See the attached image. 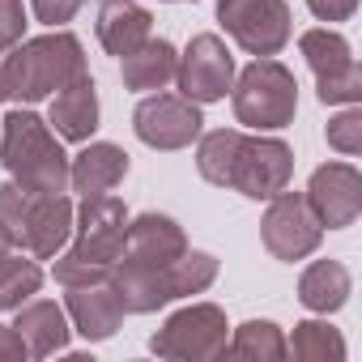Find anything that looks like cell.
I'll list each match as a JSON object with an SVG mask.
<instances>
[{
	"instance_id": "cell-19",
	"label": "cell",
	"mask_w": 362,
	"mask_h": 362,
	"mask_svg": "<svg viewBox=\"0 0 362 362\" xmlns=\"http://www.w3.org/2000/svg\"><path fill=\"white\" fill-rule=\"evenodd\" d=\"M13 328L22 332V341H26V354H30V358L60 354V349L69 345V332H73V328H69L64 307H56L52 298H26V303L18 307Z\"/></svg>"
},
{
	"instance_id": "cell-27",
	"label": "cell",
	"mask_w": 362,
	"mask_h": 362,
	"mask_svg": "<svg viewBox=\"0 0 362 362\" xmlns=\"http://www.w3.org/2000/svg\"><path fill=\"white\" fill-rule=\"evenodd\" d=\"M22 30H26L22 0H0V56H5L13 43H22Z\"/></svg>"
},
{
	"instance_id": "cell-28",
	"label": "cell",
	"mask_w": 362,
	"mask_h": 362,
	"mask_svg": "<svg viewBox=\"0 0 362 362\" xmlns=\"http://www.w3.org/2000/svg\"><path fill=\"white\" fill-rule=\"evenodd\" d=\"M86 5V0H30V9H35V18L43 22V26H64V22H73L77 18V9Z\"/></svg>"
},
{
	"instance_id": "cell-12",
	"label": "cell",
	"mask_w": 362,
	"mask_h": 362,
	"mask_svg": "<svg viewBox=\"0 0 362 362\" xmlns=\"http://www.w3.org/2000/svg\"><path fill=\"white\" fill-rule=\"evenodd\" d=\"M201 103L184 94H153L132 111V128L149 149H184L201 136Z\"/></svg>"
},
{
	"instance_id": "cell-31",
	"label": "cell",
	"mask_w": 362,
	"mask_h": 362,
	"mask_svg": "<svg viewBox=\"0 0 362 362\" xmlns=\"http://www.w3.org/2000/svg\"><path fill=\"white\" fill-rule=\"evenodd\" d=\"M5 252H9V243H5V235H0V256H5Z\"/></svg>"
},
{
	"instance_id": "cell-29",
	"label": "cell",
	"mask_w": 362,
	"mask_h": 362,
	"mask_svg": "<svg viewBox=\"0 0 362 362\" xmlns=\"http://www.w3.org/2000/svg\"><path fill=\"white\" fill-rule=\"evenodd\" d=\"M307 9H311L320 22H345V18H354L358 0H307Z\"/></svg>"
},
{
	"instance_id": "cell-7",
	"label": "cell",
	"mask_w": 362,
	"mask_h": 362,
	"mask_svg": "<svg viewBox=\"0 0 362 362\" xmlns=\"http://www.w3.org/2000/svg\"><path fill=\"white\" fill-rule=\"evenodd\" d=\"M298 111V81L286 64L273 56H256L235 86V119L264 132V128H286Z\"/></svg>"
},
{
	"instance_id": "cell-20",
	"label": "cell",
	"mask_w": 362,
	"mask_h": 362,
	"mask_svg": "<svg viewBox=\"0 0 362 362\" xmlns=\"http://www.w3.org/2000/svg\"><path fill=\"white\" fill-rule=\"evenodd\" d=\"M149 35H153L149 9L132 5V0H103V9H98V43H103L111 56L124 60V56L136 52Z\"/></svg>"
},
{
	"instance_id": "cell-30",
	"label": "cell",
	"mask_w": 362,
	"mask_h": 362,
	"mask_svg": "<svg viewBox=\"0 0 362 362\" xmlns=\"http://www.w3.org/2000/svg\"><path fill=\"white\" fill-rule=\"evenodd\" d=\"M18 358H30V354H26L22 332L9 324V328H0V362H18Z\"/></svg>"
},
{
	"instance_id": "cell-6",
	"label": "cell",
	"mask_w": 362,
	"mask_h": 362,
	"mask_svg": "<svg viewBox=\"0 0 362 362\" xmlns=\"http://www.w3.org/2000/svg\"><path fill=\"white\" fill-rule=\"evenodd\" d=\"M218 277V260L209 252H184L175 264H158V269H141V264H111V281L124 298V311L132 315H145V311H158L184 294H201L209 290Z\"/></svg>"
},
{
	"instance_id": "cell-11",
	"label": "cell",
	"mask_w": 362,
	"mask_h": 362,
	"mask_svg": "<svg viewBox=\"0 0 362 362\" xmlns=\"http://www.w3.org/2000/svg\"><path fill=\"white\" fill-rule=\"evenodd\" d=\"M149 349L162 358H222L226 315L214 303H192L184 311H175L162 332H153Z\"/></svg>"
},
{
	"instance_id": "cell-26",
	"label": "cell",
	"mask_w": 362,
	"mask_h": 362,
	"mask_svg": "<svg viewBox=\"0 0 362 362\" xmlns=\"http://www.w3.org/2000/svg\"><path fill=\"white\" fill-rule=\"evenodd\" d=\"M328 145L337 149V153H345V158H354L358 149H362V115L349 107V111H341L337 119H328Z\"/></svg>"
},
{
	"instance_id": "cell-18",
	"label": "cell",
	"mask_w": 362,
	"mask_h": 362,
	"mask_svg": "<svg viewBox=\"0 0 362 362\" xmlns=\"http://www.w3.org/2000/svg\"><path fill=\"white\" fill-rule=\"evenodd\" d=\"M52 124H56V136H64V141H90V132L98 128V90H94L90 73H77L69 86L56 90Z\"/></svg>"
},
{
	"instance_id": "cell-9",
	"label": "cell",
	"mask_w": 362,
	"mask_h": 362,
	"mask_svg": "<svg viewBox=\"0 0 362 362\" xmlns=\"http://www.w3.org/2000/svg\"><path fill=\"white\" fill-rule=\"evenodd\" d=\"M260 239H264L269 256L303 260V256H311L320 247L324 226H320V218H315V209L307 205L303 192H286L281 188L277 197H269V214L260 222Z\"/></svg>"
},
{
	"instance_id": "cell-24",
	"label": "cell",
	"mask_w": 362,
	"mask_h": 362,
	"mask_svg": "<svg viewBox=\"0 0 362 362\" xmlns=\"http://www.w3.org/2000/svg\"><path fill=\"white\" fill-rule=\"evenodd\" d=\"M226 358H286V337L269 320H247L235 328V341L222 349Z\"/></svg>"
},
{
	"instance_id": "cell-16",
	"label": "cell",
	"mask_w": 362,
	"mask_h": 362,
	"mask_svg": "<svg viewBox=\"0 0 362 362\" xmlns=\"http://www.w3.org/2000/svg\"><path fill=\"white\" fill-rule=\"evenodd\" d=\"M64 290H69V320L86 341H107L128 315L111 277L86 281V286H64Z\"/></svg>"
},
{
	"instance_id": "cell-14",
	"label": "cell",
	"mask_w": 362,
	"mask_h": 362,
	"mask_svg": "<svg viewBox=\"0 0 362 362\" xmlns=\"http://www.w3.org/2000/svg\"><path fill=\"white\" fill-rule=\"evenodd\" d=\"M303 197L315 209L320 226H328V230L354 226L358 214H362V175L349 162H328V166H320L311 175V184H307Z\"/></svg>"
},
{
	"instance_id": "cell-10",
	"label": "cell",
	"mask_w": 362,
	"mask_h": 362,
	"mask_svg": "<svg viewBox=\"0 0 362 362\" xmlns=\"http://www.w3.org/2000/svg\"><path fill=\"white\" fill-rule=\"evenodd\" d=\"M298 47H303V56L315 73V90H320L324 107L362 98V69H358V60L349 56V43L337 30H307L298 39Z\"/></svg>"
},
{
	"instance_id": "cell-25",
	"label": "cell",
	"mask_w": 362,
	"mask_h": 362,
	"mask_svg": "<svg viewBox=\"0 0 362 362\" xmlns=\"http://www.w3.org/2000/svg\"><path fill=\"white\" fill-rule=\"evenodd\" d=\"M286 354L307 358V362L345 358V341H341V332H337V328H328V324H320V320H307V324H298V328H294V337H290Z\"/></svg>"
},
{
	"instance_id": "cell-4",
	"label": "cell",
	"mask_w": 362,
	"mask_h": 362,
	"mask_svg": "<svg viewBox=\"0 0 362 362\" xmlns=\"http://www.w3.org/2000/svg\"><path fill=\"white\" fill-rule=\"evenodd\" d=\"M73 201L64 192H30L22 184H0V235L13 252L52 260L73 235Z\"/></svg>"
},
{
	"instance_id": "cell-3",
	"label": "cell",
	"mask_w": 362,
	"mask_h": 362,
	"mask_svg": "<svg viewBox=\"0 0 362 362\" xmlns=\"http://www.w3.org/2000/svg\"><path fill=\"white\" fill-rule=\"evenodd\" d=\"M73 247L56 260V281L60 286H86V281H103L111 277V264L124 252L128 239V209L119 197H86L81 214L73 218Z\"/></svg>"
},
{
	"instance_id": "cell-22",
	"label": "cell",
	"mask_w": 362,
	"mask_h": 362,
	"mask_svg": "<svg viewBox=\"0 0 362 362\" xmlns=\"http://www.w3.org/2000/svg\"><path fill=\"white\" fill-rule=\"evenodd\" d=\"M349 269L341 264V260H315V264H307L303 269V277H298V298H303V307L307 311H337V307H345V298H349Z\"/></svg>"
},
{
	"instance_id": "cell-1",
	"label": "cell",
	"mask_w": 362,
	"mask_h": 362,
	"mask_svg": "<svg viewBox=\"0 0 362 362\" xmlns=\"http://www.w3.org/2000/svg\"><path fill=\"white\" fill-rule=\"evenodd\" d=\"M197 170L214 188H235L247 201H269L290 184L294 153L277 136H247L239 128H214L197 145Z\"/></svg>"
},
{
	"instance_id": "cell-21",
	"label": "cell",
	"mask_w": 362,
	"mask_h": 362,
	"mask_svg": "<svg viewBox=\"0 0 362 362\" xmlns=\"http://www.w3.org/2000/svg\"><path fill=\"white\" fill-rule=\"evenodd\" d=\"M175 69H179V52L166 43V39H145L136 52L124 56L119 64V77L128 90H162L166 81H175Z\"/></svg>"
},
{
	"instance_id": "cell-2",
	"label": "cell",
	"mask_w": 362,
	"mask_h": 362,
	"mask_svg": "<svg viewBox=\"0 0 362 362\" xmlns=\"http://www.w3.org/2000/svg\"><path fill=\"white\" fill-rule=\"evenodd\" d=\"M77 73H86V52L69 30L13 43L0 56V103H39L69 86Z\"/></svg>"
},
{
	"instance_id": "cell-5",
	"label": "cell",
	"mask_w": 362,
	"mask_h": 362,
	"mask_svg": "<svg viewBox=\"0 0 362 362\" xmlns=\"http://www.w3.org/2000/svg\"><path fill=\"white\" fill-rule=\"evenodd\" d=\"M0 166L13 184L30 192H64L69 188V153L60 149L56 132L35 111H9L0 119Z\"/></svg>"
},
{
	"instance_id": "cell-17",
	"label": "cell",
	"mask_w": 362,
	"mask_h": 362,
	"mask_svg": "<svg viewBox=\"0 0 362 362\" xmlns=\"http://www.w3.org/2000/svg\"><path fill=\"white\" fill-rule=\"evenodd\" d=\"M124 175H128V153L111 141H94L69 162V184L73 192H81V201L115 192L124 184Z\"/></svg>"
},
{
	"instance_id": "cell-8",
	"label": "cell",
	"mask_w": 362,
	"mask_h": 362,
	"mask_svg": "<svg viewBox=\"0 0 362 362\" xmlns=\"http://www.w3.org/2000/svg\"><path fill=\"white\" fill-rule=\"evenodd\" d=\"M218 22L247 56H277L290 43L286 0H218Z\"/></svg>"
},
{
	"instance_id": "cell-13",
	"label": "cell",
	"mask_w": 362,
	"mask_h": 362,
	"mask_svg": "<svg viewBox=\"0 0 362 362\" xmlns=\"http://www.w3.org/2000/svg\"><path fill=\"white\" fill-rule=\"evenodd\" d=\"M175 81H179V94L192 103H218L235 86V56L218 35H197L188 52L179 56Z\"/></svg>"
},
{
	"instance_id": "cell-23",
	"label": "cell",
	"mask_w": 362,
	"mask_h": 362,
	"mask_svg": "<svg viewBox=\"0 0 362 362\" xmlns=\"http://www.w3.org/2000/svg\"><path fill=\"white\" fill-rule=\"evenodd\" d=\"M43 286V269L26 260V252H5L0 256V311H18L26 298H35Z\"/></svg>"
},
{
	"instance_id": "cell-15",
	"label": "cell",
	"mask_w": 362,
	"mask_h": 362,
	"mask_svg": "<svg viewBox=\"0 0 362 362\" xmlns=\"http://www.w3.org/2000/svg\"><path fill=\"white\" fill-rule=\"evenodd\" d=\"M188 252V235L175 218L166 214H141L128 218V239L119 252V264H141V269H158V264H175Z\"/></svg>"
}]
</instances>
